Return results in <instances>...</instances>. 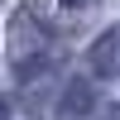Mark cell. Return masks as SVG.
<instances>
[{
    "instance_id": "6da1fadb",
    "label": "cell",
    "mask_w": 120,
    "mask_h": 120,
    "mask_svg": "<svg viewBox=\"0 0 120 120\" xmlns=\"http://www.w3.org/2000/svg\"><path fill=\"white\" fill-rule=\"evenodd\" d=\"M86 63H91L96 77H120V29H111V34L96 38L91 53H86Z\"/></svg>"
},
{
    "instance_id": "7a4b0ae2",
    "label": "cell",
    "mask_w": 120,
    "mask_h": 120,
    "mask_svg": "<svg viewBox=\"0 0 120 120\" xmlns=\"http://www.w3.org/2000/svg\"><path fill=\"white\" fill-rule=\"evenodd\" d=\"M91 106H96V91H91V82H67L58 120H86V115H91Z\"/></svg>"
},
{
    "instance_id": "3957f363",
    "label": "cell",
    "mask_w": 120,
    "mask_h": 120,
    "mask_svg": "<svg viewBox=\"0 0 120 120\" xmlns=\"http://www.w3.org/2000/svg\"><path fill=\"white\" fill-rule=\"evenodd\" d=\"M67 10H86V5H96V0H63Z\"/></svg>"
},
{
    "instance_id": "277c9868",
    "label": "cell",
    "mask_w": 120,
    "mask_h": 120,
    "mask_svg": "<svg viewBox=\"0 0 120 120\" xmlns=\"http://www.w3.org/2000/svg\"><path fill=\"white\" fill-rule=\"evenodd\" d=\"M101 120H120V106H106V111H101Z\"/></svg>"
},
{
    "instance_id": "5b68a950",
    "label": "cell",
    "mask_w": 120,
    "mask_h": 120,
    "mask_svg": "<svg viewBox=\"0 0 120 120\" xmlns=\"http://www.w3.org/2000/svg\"><path fill=\"white\" fill-rule=\"evenodd\" d=\"M0 120H10V101H5V96H0Z\"/></svg>"
}]
</instances>
